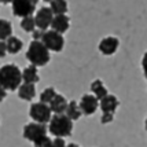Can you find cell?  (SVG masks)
<instances>
[{"instance_id":"obj_5","label":"cell","mask_w":147,"mask_h":147,"mask_svg":"<svg viewBox=\"0 0 147 147\" xmlns=\"http://www.w3.org/2000/svg\"><path fill=\"white\" fill-rule=\"evenodd\" d=\"M41 43L48 48V51L61 52L65 47V38L63 34H59L54 30H45L41 38Z\"/></svg>"},{"instance_id":"obj_11","label":"cell","mask_w":147,"mask_h":147,"mask_svg":"<svg viewBox=\"0 0 147 147\" xmlns=\"http://www.w3.org/2000/svg\"><path fill=\"white\" fill-rule=\"evenodd\" d=\"M69 26H70V18L67 15H55L52 19V30L59 33V34H63L69 29Z\"/></svg>"},{"instance_id":"obj_27","label":"cell","mask_w":147,"mask_h":147,"mask_svg":"<svg viewBox=\"0 0 147 147\" xmlns=\"http://www.w3.org/2000/svg\"><path fill=\"white\" fill-rule=\"evenodd\" d=\"M7 55V45L6 41H0V58H4Z\"/></svg>"},{"instance_id":"obj_29","label":"cell","mask_w":147,"mask_h":147,"mask_svg":"<svg viewBox=\"0 0 147 147\" xmlns=\"http://www.w3.org/2000/svg\"><path fill=\"white\" fill-rule=\"evenodd\" d=\"M6 98H7V91L4 90L1 85H0V102H3Z\"/></svg>"},{"instance_id":"obj_31","label":"cell","mask_w":147,"mask_h":147,"mask_svg":"<svg viewBox=\"0 0 147 147\" xmlns=\"http://www.w3.org/2000/svg\"><path fill=\"white\" fill-rule=\"evenodd\" d=\"M144 127H146V131H147V118H146V122H144Z\"/></svg>"},{"instance_id":"obj_26","label":"cell","mask_w":147,"mask_h":147,"mask_svg":"<svg viewBox=\"0 0 147 147\" xmlns=\"http://www.w3.org/2000/svg\"><path fill=\"white\" fill-rule=\"evenodd\" d=\"M52 147H66V143H65L63 139L55 138V139L52 140Z\"/></svg>"},{"instance_id":"obj_20","label":"cell","mask_w":147,"mask_h":147,"mask_svg":"<svg viewBox=\"0 0 147 147\" xmlns=\"http://www.w3.org/2000/svg\"><path fill=\"white\" fill-rule=\"evenodd\" d=\"M65 114L67 115L71 121H74V120H78L83 113H81V109H80L78 103H77L76 100H71V102H69V105H67V109H66V113H65Z\"/></svg>"},{"instance_id":"obj_8","label":"cell","mask_w":147,"mask_h":147,"mask_svg":"<svg viewBox=\"0 0 147 147\" xmlns=\"http://www.w3.org/2000/svg\"><path fill=\"white\" fill-rule=\"evenodd\" d=\"M54 13L51 11L50 7H41L38 8L36 15H34V21H36V28L45 32L48 29V26H51L52 19H54Z\"/></svg>"},{"instance_id":"obj_18","label":"cell","mask_w":147,"mask_h":147,"mask_svg":"<svg viewBox=\"0 0 147 147\" xmlns=\"http://www.w3.org/2000/svg\"><path fill=\"white\" fill-rule=\"evenodd\" d=\"M13 36V25L7 19H0V41H7Z\"/></svg>"},{"instance_id":"obj_22","label":"cell","mask_w":147,"mask_h":147,"mask_svg":"<svg viewBox=\"0 0 147 147\" xmlns=\"http://www.w3.org/2000/svg\"><path fill=\"white\" fill-rule=\"evenodd\" d=\"M21 28L25 30V32H34L36 30V21H34V17H26L21 21Z\"/></svg>"},{"instance_id":"obj_24","label":"cell","mask_w":147,"mask_h":147,"mask_svg":"<svg viewBox=\"0 0 147 147\" xmlns=\"http://www.w3.org/2000/svg\"><path fill=\"white\" fill-rule=\"evenodd\" d=\"M114 120V114H111V113H103L102 117H100V122L102 124H109Z\"/></svg>"},{"instance_id":"obj_13","label":"cell","mask_w":147,"mask_h":147,"mask_svg":"<svg viewBox=\"0 0 147 147\" xmlns=\"http://www.w3.org/2000/svg\"><path fill=\"white\" fill-rule=\"evenodd\" d=\"M67 105H69V102L66 100V98L63 95H57L55 99L50 103V109L54 114H65Z\"/></svg>"},{"instance_id":"obj_9","label":"cell","mask_w":147,"mask_h":147,"mask_svg":"<svg viewBox=\"0 0 147 147\" xmlns=\"http://www.w3.org/2000/svg\"><path fill=\"white\" fill-rule=\"evenodd\" d=\"M78 106H80L81 113L84 115H92L98 110V107H99V100L96 99L95 95L85 94V95H83L81 100L78 103Z\"/></svg>"},{"instance_id":"obj_6","label":"cell","mask_w":147,"mask_h":147,"mask_svg":"<svg viewBox=\"0 0 147 147\" xmlns=\"http://www.w3.org/2000/svg\"><path fill=\"white\" fill-rule=\"evenodd\" d=\"M37 3L34 0H14L11 3L13 7V14L19 18H26V17H32V14L36 10Z\"/></svg>"},{"instance_id":"obj_2","label":"cell","mask_w":147,"mask_h":147,"mask_svg":"<svg viewBox=\"0 0 147 147\" xmlns=\"http://www.w3.org/2000/svg\"><path fill=\"white\" fill-rule=\"evenodd\" d=\"M26 59L33 66L37 67V66H45L51 61V55L48 48L41 41H32L26 51Z\"/></svg>"},{"instance_id":"obj_21","label":"cell","mask_w":147,"mask_h":147,"mask_svg":"<svg viewBox=\"0 0 147 147\" xmlns=\"http://www.w3.org/2000/svg\"><path fill=\"white\" fill-rule=\"evenodd\" d=\"M57 95H58V94H57V91H55V88L48 87V88H45V90L40 94V102L50 106V103L55 99V96H57Z\"/></svg>"},{"instance_id":"obj_23","label":"cell","mask_w":147,"mask_h":147,"mask_svg":"<svg viewBox=\"0 0 147 147\" xmlns=\"http://www.w3.org/2000/svg\"><path fill=\"white\" fill-rule=\"evenodd\" d=\"M33 146L34 147H52V140L48 136H44V138L38 139L37 142H34Z\"/></svg>"},{"instance_id":"obj_12","label":"cell","mask_w":147,"mask_h":147,"mask_svg":"<svg viewBox=\"0 0 147 147\" xmlns=\"http://www.w3.org/2000/svg\"><path fill=\"white\" fill-rule=\"evenodd\" d=\"M118 99H117V96L114 95H107L106 98H103L102 100L99 102V107L102 110L103 113H111V114H114L117 107H118Z\"/></svg>"},{"instance_id":"obj_7","label":"cell","mask_w":147,"mask_h":147,"mask_svg":"<svg viewBox=\"0 0 147 147\" xmlns=\"http://www.w3.org/2000/svg\"><path fill=\"white\" fill-rule=\"evenodd\" d=\"M47 127L37 122H29L24 127V138L29 142H37L38 139L47 136Z\"/></svg>"},{"instance_id":"obj_1","label":"cell","mask_w":147,"mask_h":147,"mask_svg":"<svg viewBox=\"0 0 147 147\" xmlns=\"http://www.w3.org/2000/svg\"><path fill=\"white\" fill-rule=\"evenodd\" d=\"M22 71L17 65L7 63L0 67V85L6 91H15L22 85Z\"/></svg>"},{"instance_id":"obj_10","label":"cell","mask_w":147,"mask_h":147,"mask_svg":"<svg viewBox=\"0 0 147 147\" xmlns=\"http://www.w3.org/2000/svg\"><path fill=\"white\" fill-rule=\"evenodd\" d=\"M120 47V40L114 36H107L100 40V43L98 45L99 51L102 52L103 55H113Z\"/></svg>"},{"instance_id":"obj_30","label":"cell","mask_w":147,"mask_h":147,"mask_svg":"<svg viewBox=\"0 0 147 147\" xmlns=\"http://www.w3.org/2000/svg\"><path fill=\"white\" fill-rule=\"evenodd\" d=\"M66 147H80V146L76 144V143H70V144H66Z\"/></svg>"},{"instance_id":"obj_3","label":"cell","mask_w":147,"mask_h":147,"mask_svg":"<svg viewBox=\"0 0 147 147\" xmlns=\"http://www.w3.org/2000/svg\"><path fill=\"white\" fill-rule=\"evenodd\" d=\"M48 131L55 138L63 139L73 132V121L66 114H54L48 124Z\"/></svg>"},{"instance_id":"obj_4","label":"cell","mask_w":147,"mask_h":147,"mask_svg":"<svg viewBox=\"0 0 147 147\" xmlns=\"http://www.w3.org/2000/svg\"><path fill=\"white\" fill-rule=\"evenodd\" d=\"M29 115L33 120V122L45 125V124H50V121H51L52 111L48 105H44L41 102H36L32 103V106L29 109Z\"/></svg>"},{"instance_id":"obj_15","label":"cell","mask_w":147,"mask_h":147,"mask_svg":"<svg viewBox=\"0 0 147 147\" xmlns=\"http://www.w3.org/2000/svg\"><path fill=\"white\" fill-rule=\"evenodd\" d=\"M91 91H92V95L96 96V99L100 102L103 98H106V96L109 95V92L106 90V87H105V84H103L102 80H95V81H92L91 83Z\"/></svg>"},{"instance_id":"obj_17","label":"cell","mask_w":147,"mask_h":147,"mask_svg":"<svg viewBox=\"0 0 147 147\" xmlns=\"http://www.w3.org/2000/svg\"><path fill=\"white\" fill-rule=\"evenodd\" d=\"M6 45H7V52L11 54V55H15V54H18V52L22 50L24 43H22L21 38L15 37V36H11V37L6 41Z\"/></svg>"},{"instance_id":"obj_19","label":"cell","mask_w":147,"mask_h":147,"mask_svg":"<svg viewBox=\"0 0 147 147\" xmlns=\"http://www.w3.org/2000/svg\"><path fill=\"white\" fill-rule=\"evenodd\" d=\"M48 7L51 8L54 15H66L67 13V1L65 0H52Z\"/></svg>"},{"instance_id":"obj_14","label":"cell","mask_w":147,"mask_h":147,"mask_svg":"<svg viewBox=\"0 0 147 147\" xmlns=\"http://www.w3.org/2000/svg\"><path fill=\"white\" fill-rule=\"evenodd\" d=\"M22 81L25 84H34L40 81V77H38V71H37V67L36 66H28L22 70Z\"/></svg>"},{"instance_id":"obj_16","label":"cell","mask_w":147,"mask_h":147,"mask_svg":"<svg viewBox=\"0 0 147 147\" xmlns=\"http://www.w3.org/2000/svg\"><path fill=\"white\" fill-rule=\"evenodd\" d=\"M18 96L22 100H32L36 96V87L33 84H22L18 88Z\"/></svg>"},{"instance_id":"obj_25","label":"cell","mask_w":147,"mask_h":147,"mask_svg":"<svg viewBox=\"0 0 147 147\" xmlns=\"http://www.w3.org/2000/svg\"><path fill=\"white\" fill-rule=\"evenodd\" d=\"M43 34H44V32H43V30H40V29H36V30L32 33L33 41H41V38H43Z\"/></svg>"},{"instance_id":"obj_28","label":"cell","mask_w":147,"mask_h":147,"mask_svg":"<svg viewBox=\"0 0 147 147\" xmlns=\"http://www.w3.org/2000/svg\"><path fill=\"white\" fill-rule=\"evenodd\" d=\"M142 67H143V73H144V77L147 80V52L143 55V59H142Z\"/></svg>"}]
</instances>
